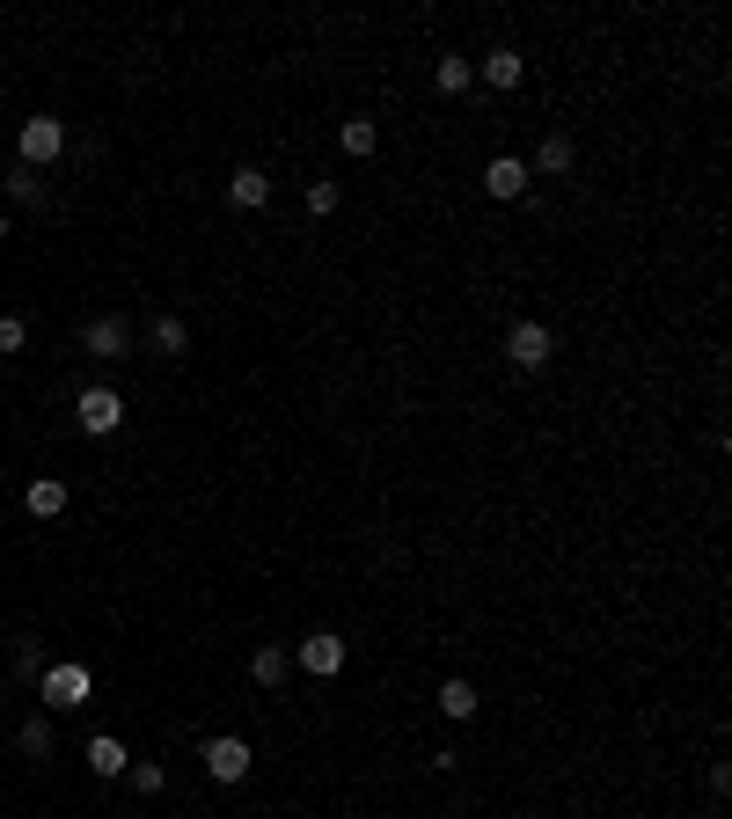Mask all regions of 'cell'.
<instances>
[{"label": "cell", "instance_id": "1", "mask_svg": "<svg viewBox=\"0 0 732 819\" xmlns=\"http://www.w3.org/2000/svg\"><path fill=\"white\" fill-rule=\"evenodd\" d=\"M73 417H81V432L88 439H110L125 425V395L118 388H81V395H73Z\"/></svg>", "mask_w": 732, "mask_h": 819}, {"label": "cell", "instance_id": "2", "mask_svg": "<svg viewBox=\"0 0 732 819\" xmlns=\"http://www.w3.org/2000/svg\"><path fill=\"white\" fill-rule=\"evenodd\" d=\"M59 154H67V124H59V118H29V124H23V169L45 176Z\"/></svg>", "mask_w": 732, "mask_h": 819}, {"label": "cell", "instance_id": "3", "mask_svg": "<svg viewBox=\"0 0 732 819\" xmlns=\"http://www.w3.org/2000/svg\"><path fill=\"white\" fill-rule=\"evenodd\" d=\"M249 761H257L249 739H205V775H213V783H243Z\"/></svg>", "mask_w": 732, "mask_h": 819}, {"label": "cell", "instance_id": "4", "mask_svg": "<svg viewBox=\"0 0 732 819\" xmlns=\"http://www.w3.org/2000/svg\"><path fill=\"white\" fill-rule=\"evenodd\" d=\"M506 352H512V366H520V373H535V366H550V330H542V322H512V330H506Z\"/></svg>", "mask_w": 732, "mask_h": 819}, {"label": "cell", "instance_id": "5", "mask_svg": "<svg viewBox=\"0 0 732 819\" xmlns=\"http://www.w3.org/2000/svg\"><path fill=\"white\" fill-rule=\"evenodd\" d=\"M88 666H45V702H59V710H73V702H88Z\"/></svg>", "mask_w": 732, "mask_h": 819}, {"label": "cell", "instance_id": "6", "mask_svg": "<svg viewBox=\"0 0 732 819\" xmlns=\"http://www.w3.org/2000/svg\"><path fill=\"white\" fill-rule=\"evenodd\" d=\"M300 666L316 680H330L344 666V644H338V629H316V637H300Z\"/></svg>", "mask_w": 732, "mask_h": 819}, {"label": "cell", "instance_id": "7", "mask_svg": "<svg viewBox=\"0 0 732 819\" xmlns=\"http://www.w3.org/2000/svg\"><path fill=\"white\" fill-rule=\"evenodd\" d=\"M484 191L491 198H520L528 191V162H520V154H491L484 162Z\"/></svg>", "mask_w": 732, "mask_h": 819}, {"label": "cell", "instance_id": "8", "mask_svg": "<svg viewBox=\"0 0 732 819\" xmlns=\"http://www.w3.org/2000/svg\"><path fill=\"white\" fill-rule=\"evenodd\" d=\"M81 344H88L96 359H125V344H132V330H125L118 314H103V322H88V330H81Z\"/></svg>", "mask_w": 732, "mask_h": 819}, {"label": "cell", "instance_id": "9", "mask_svg": "<svg viewBox=\"0 0 732 819\" xmlns=\"http://www.w3.org/2000/svg\"><path fill=\"white\" fill-rule=\"evenodd\" d=\"M476 73H484L491 88H520V81H528V59H520L512 45H498V51H484V67Z\"/></svg>", "mask_w": 732, "mask_h": 819}, {"label": "cell", "instance_id": "10", "mask_svg": "<svg viewBox=\"0 0 732 819\" xmlns=\"http://www.w3.org/2000/svg\"><path fill=\"white\" fill-rule=\"evenodd\" d=\"M227 198H235L243 213H257V205H271V176L264 169H235L227 176Z\"/></svg>", "mask_w": 732, "mask_h": 819}, {"label": "cell", "instance_id": "11", "mask_svg": "<svg viewBox=\"0 0 732 819\" xmlns=\"http://www.w3.org/2000/svg\"><path fill=\"white\" fill-rule=\"evenodd\" d=\"M23 506L37 512V520H59V512H67V483H59V476H37V483L23 490Z\"/></svg>", "mask_w": 732, "mask_h": 819}, {"label": "cell", "instance_id": "12", "mask_svg": "<svg viewBox=\"0 0 732 819\" xmlns=\"http://www.w3.org/2000/svg\"><path fill=\"white\" fill-rule=\"evenodd\" d=\"M146 337H154V352H162V359H184V352H191L184 314H154V330H146Z\"/></svg>", "mask_w": 732, "mask_h": 819}, {"label": "cell", "instance_id": "13", "mask_svg": "<svg viewBox=\"0 0 732 819\" xmlns=\"http://www.w3.org/2000/svg\"><path fill=\"white\" fill-rule=\"evenodd\" d=\"M88 769H96V775H125V769H132V753H125L110 732H96V739H88Z\"/></svg>", "mask_w": 732, "mask_h": 819}, {"label": "cell", "instance_id": "14", "mask_svg": "<svg viewBox=\"0 0 732 819\" xmlns=\"http://www.w3.org/2000/svg\"><path fill=\"white\" fill-rule=\"evenodd\" d=\"M338 146L352 154V162H366V154L381 146V132H374V118H344V124H338Z\"/></svg>", "mask_w": 732, "mask_h": 819}, {"label": "cell", "instance_id": "15", "mask_svg": "<svg viewBox=\"0 0 732 819\" xmlns=\"http://www.w3.org/2000/svg\"><path fill=\"white\" fill-rule=\"evenodd\" d=\"M433 81H439V96H462L469 81H476V67H469L462 51H447V59H439V67H433Z\"/></svg>", "mask_w": 732, "mask_h": 819}, {"label": "cell", "instance_id": "16", "mask_svg": "<svg viewBox=\"0 0 732 819\" xmlns=\"http://www.w3.org/2000/svg\"><path fill=\"white\" fill-rule=\"evenodd\" d=\"M249 680H257V688H279V680H286V651H279V644H257V658H249Z\"/></svg>", "mask_w": 732, "mask_h": 819}, {"label": "cell", "instance_id": "17", "mask_svg": "<svg viewBox=\"0 0 732 819\" xmlns=\"http://www.w3.org/2000/svg\"><path fill=\"white\" fill-rule=\"evenodd\" d=\"M535 169H542V176H564V169H571V140H564V132H550V140L535 146ZM535 169H528V176H535Z\"/></svg>", "mask_w": 732, "mask_h": 819}, {"label": "cell", "instance_id": "18", "mask_svg": "<svg viewBox=\"0 0 732 819\" xmlns=\"http://www.w3.org/2000/svg\"><path fill=\"white\" fill-rule=\"evenodd\" d=\"M439 710H447L454 724L476 717V688H469V680H439Z\"/></svg>", "mask_w": 732, "mask_h": 819}, {"label": "cell", "instance_id": "19", "mask_svg": "<svg viewBox=\"0 0 732 819\" xmlns=\"http://www.w3.org/2000/svg\"><path fill=\"white\" fill-rule=\"evenodd\" d=\"M8 198H15V205H45V176L15 162V169H8Z\"/></svg>", "mask_w": 732, "mask_h": 819}, {"label": "cell", "instance_id": "20", "mask_svg": "<svg viewBox=\"0 0 732 819\" xmlns=\"http://www.w3.org/2000/svg\"><path fill=\"white\" fill-rule=\"evenodd\" d=\"M15 674H23V680H45V644H37V637H23V644H15Z\"/></svg>", "mask_w": 732, "mask_h": 819}, {"label": "cell", "instance_id": "21", "mask_svg": "<svg viewBox=\"0 0 732 819\" xmlns=\"http://www.w3.org/2000/svg\"><path fill=\"white\" fill-rule=\"evenodd\" d=\"M308 213H316V219L338 213V183H330V176H316V183H308Z\"/></svg>", "mask_w": 732, "mask_h": 819}, {"label": "cell", "instance_id": "22", "mask_svg": "<svg viewBox=\"0 0 732 819\" xmlns=\"http://www.w3.org/2000/svg\"><path fill=\"white\" fill-rule=\"evenodd\" d=\"M162 783H169L162 761H140V769H132V791H140V797H162Z\"/></svg>", "mask_w": 732, "mask_h": 819}, {"label": "cell", "instance_id": "23", "mask_svg": "<svg viewBox=\"0 0 732 819\" xmlns=\"http://www.w3.org/2000/svg\"><path fill=\"white\" fill-rule=\"evenodd\" d=\"M23 753H51V724H45V717L23 724Z\"/></svg>", "mask_w": 732, "mask_h": 819}, {"label": "cell", "instance_id": "24", "mask_svg": "<svg viewBox=\"0 0 732 819\" xmlns=\"http://www.w3.org/2000/svg\"><path fill=\"white\" fill-rule=\"evenodd\" d=\"M23 337H29L23 314H0V352H23Z\"/></svg>", "mask_w": 732, "mask_h": 819}]
</instances>
